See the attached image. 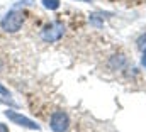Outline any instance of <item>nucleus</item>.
Instances as JSON below:
<instances>
[{
	"instance_id": "1",
	"label": "nucleus",
	"mask_w": 146,
	"mask_h": 132,
	"mask_svg": "<svg viewBox=\"0 0 146 132\" xmlns=\"http://www.w3.org/2000/svg\"><path fill=\"white\" fill-rule=\"evenodd\" d=\"M24 20H26L24 14H22L21 10H17V9H12V10H9V12L2 17V20H0V27H2L5 32L14 34V32H17V31L22 27Z\"/></svg>"
},
{
	"instance_id": "2",
	"label": "nucleus",
	"mask_w": 146,
	"mask_h": 132,
	"mask_svg": "<svg viewBox=\"0 0 146 132\" xmlns=\"http://www.w3.org/2000/svg\"><path fill=\"white\" fill-rule=\"evenodd\" d=\"M3 115H5L12 124H15V125L26 127V129H31V131H39V129H41L39 124H36L34 120H31L29 117H26V115H22V114H17V112H14V110H10V108H7V110L3 112Z\"/></svg>"
},
{
	"instance_id": "3",
	"label": "nucleus",
	"mask_w": 146,
	"mask_h": 132,
	"mask_svg": "<svg viewBox=\"0 0 146 132\" xmlns=\"http://www.w3.org/2000/svg\"><path fill=\"white\" fill-rule=\"evenodd\" d=\"M49 127L53 129V132H66L70 127V117L66 112L63 110H56L53 112L51 119H49Z\"/></svg>"
},
{
	"instance_id": "4",
	"label": "nucleus",
	"mask_w": 146,
	"mask_h": 132,
	"mask_svg": "<svg viewBox=\"0 0 146 132\" xmlns=\"http://www.w3.org/2000/svg\"><path fill=\"white\" fill-rule=\"evenodd\" d=\"M63 34H65V26L61 22H53V24H49L42 29L41 37L46 42H56L58 39L63 37Z\"/></svg>"
},
{
	"instance_id": "5",
	"label": "nucleus",
	"mask_w": 146,
	"mask_h": 132,
	"mask_svg": "<svg viewBox=\"0 0 146 132\" xmlns=\"http://www.w3.org/2000/svg\"><path fill=\"white\" fill-rule=\"evenodd\" d=\"M126 65V58L122 56V54H115L112 59H110V66L115 69V68H122V66Z\"/></svg>"
},
{
	"instance_id": "6",
	"label": "nucleus",
	"mask_w": 146,
	"mask_h": 132,
	"mask_svg": "<svg viewBox=\"0 0 146 132\" xmlns=\"http://www.w3.org/2000/svg\"><path fill=\"white\" fill-rule=\"evenodd\" d=\"M42 5L48 10H56V9H60V0H42Z\"/></svg>"
},
{
	"instance_id": "7",
	"label": "nucleus",
	"mask_w": 146,
	"mask_h": 132,
	"mask_svg": "<svg viewBox=\"0 0 146 132\" xmlns=\"http://www.w3.org/2000/svg\"><path fill=\"white\" fill-rule=\"evenodd\" d=\"M102 22H104V19L100 17V14H92V15H90V24H92V26L100 27V26H102Z\"/></svg>"
},
{
	"instance_id": "8",
	"label": "nucleus",
	"mask_w": 146,
	"mask_h": 132,
	"mask_svg": "<svg viewBox=\"0 0 146 132\" xmlns=\"http://www.w3.org/2000/svg\"><path fill=\"white\" fill-rule=\"evenodd\" d=\"M138 48H139L143 53H146V34H143V36L138 39Z\"/></svg>"
},
{
	"instance_id": "9",
	"label": "nucleus",
	"mask_w": 146,
	"mask_h": 132,
	"mask_svg": "<svg viewBox=\"0 0 146 132\" xmlns=\"http://www.w3.org/2000/svg\"><path fill=\"white\" fill-rule=\"evenodd\" d=\"M0 95H3V97H10V93H9V90L0 83Z\"/></svg>"
},
{
	"instance_id": "10",
	"label": "nucleus",
	"mask_w": 146,
	"mask_h": 132,
	"mask_svg": "<svg viewBox=\"0 0 146 132\" xmlns=\"http://www.w3.org/2000/svg\"><path fill=\"white\" fill-rule=\"evenodd\" d=\"M0 132H10V131H9V127L5 124H0Z\"/></svg>"
},
{
	"instance_id": "11",
	"label": "nucleus",
	"mask_w": 146,
	"mask_h": 132,
	"mask_svg": "<svg viewBox=\"0 0 146 132\" xmlns=\"http://www.w3.org/2000/svg\"><path fill=\"white\" fill-rule=\"evenodd\" d=\"M143 66L146 68V53H143Z\"/></svg>"
},
{
	"instance_id": "12",
	"label": "nucleus",
	"mask_w": 146,
	"mask_h": 132,
	"mask_svg": "<svg viewBox=\"0 0 146 132\" xmlns=\"http://www.w3.org/2000/svg\"><path fill=\"white\" fill-rule=\"evenodd\" d=\"M78 2H85V3H90L92 0H78Z\"/></svg>"
},
{
	"instance_id": "13",
	"label": "nucleus",
	"mask_w": 146,
	"mask_h": 132,
	"mask_svg": "<svg viewBox=\"0 0 146 132\" xmlns=\"http://www.w3.org/2000/svg\"><path fill=\"white\" fill-rule=\"evenodd\" d=\"M0 69H2V61H0Z\"/></svg>"
}]
</instances>
